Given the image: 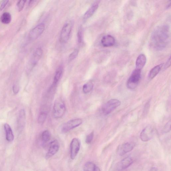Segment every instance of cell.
Wrapping results in <instances>:
<instances>
[{
    "label": "cell",
    "instance_id": "cell-30",
    "mask_svg": "<svg viewBox=\"0 0 171 171\" xmlns=\"http://www.w3.org/2000/svg\"><path fill=\"white\" fill-rule=\"evenodd\" d=\"M171 124V120H170L165 124L163 129L164 132L165 133H168L170 131Z\"/></svg>",
    "mask_w": 171,
    "mask_h": 171
},
{
    "label": "cell",
    "instance_id": "cell-34",
    "mask_svg": "<svg viewBox=\"0 0 171 171\" xmlns=\"http://www.w3.org/2000/svg\"><path fill=\"white\" fill-rule=\"evenodd\" d=\"M149 171H158V170L155 167H152Z\"/></svg>",
    "mask_w": 171,
    "mask_h": 171
},
{
    "label": "cell",
    "instance_id": "cell-19",
    "mask_svg": "<svg viewBox=\"0 0 171 171\" xmlns=\"http://www.w3.org/2000/svg\"><path fill=\"white\" fill-rule=\"evenodd\" d=\"M43 54V50L40 48H38L35 50L33 54V66H35V65L37 63V62L40 58L41 57Z\"/></svg>",
    "mask_w": 171,
    "mask_h": 171
},
{
    "label": "cell",
    "instance_id": "cell-2",
    "mask_svg": "<svg viewBox=\"0 0 171 171\" xmlns=\"http://www.w3.org/2000/svg\"><path fill=\"white\" fill-rule=\"evenodd\" d=\"M141 77V70L136 69L132 72L127 83V87L133 90L138 86Z\"/></svg>",
    "mask_w": 171,
    "mask_h": 171
},
{
    "label": "cell",
    "instance_id": "cell-20",
    "mask_svg": "<svg viewBox=\"0 0 171 171\" xmlns=\"http://www.w3.org/2000/svg\"><path fill=\"white\" fill-rule=\"evenodd\" d=\"M84 171H100V168L94 163L92 162L86 163L84 167Z\"/></svg>",
    "mask_w": 171,
    "mask_h": 171
},
{
    "label": "cell",
    "instance_id": "cell-29",
    "mask_svg": "<svg viewBox=\"0 0 171 171\" xmlns=\"http://www.w3.org/2000/svg\"><path fill=\"white\" fill-rule=\"evenodd\" d=\"M94 136V133L93 132L91 133L87 136L86 142L87 143L90 144L92 141Z\"/></svg>",
    "mask_w": 171,
    "mask_h": 171
},
{
    "label": "cell",
    "instance_id": "cell-33",
    "mask_svg": "<svg viewBox=\"0 0 171 171\" xmlns=\"http://www.w3.org/2000/svg\"><path fill=\"white\" fill-rule=\"evenodd\" d=\"M171 64V57H170L169 59H168V61H167V62L165 65L164 68L165 69H167L170 66Z\"/></svg>",
    "mask_w": 171,
    "mask_h": 171
},
{
    "label": "cell",
    "instance_id": "cell-1",
    "mask_svg": "<svg viewBox=\"0 0 171 171\" xmlns=\"http://www.w3.org/2000/svg\"><path fill=\"white\" fill-rule=\"evenodd\" d=\"M170 39L169 28L166 26H158L151 35V44L156 49L162 50L167 46Z\"/></svg>",
    "mask_w": 171,
    "mask_h": 171
},
{
    "label": "cell",
    "instance_id": "cell-22",
    "mask_svg": "<svg viewBox=\"0 0 171 171\" xmlns=\"http://www.w3.org/2000/svg\"><path fill=\"white\" fill-rule=\"evenodd\" d=\"M62 68L61 67H60L58 69L55 73L54 77L53 83V86H55L56 85L58 82L59 81L62 74Z\"/></svg>",
    "mask_w": 171,
    "mask_h": 171
},
{
    "label": "cell",
    "instance_id": "cell-32",
    "mask_svg": "<svg viewBox=\"0 0 171 171\" xmlns=\"http://www.w3.org/2000/svg\"><path fill=\"white\" fill-rule=\"evenodd\" d=\"M13 91L14 94H17L19 91V87L18 84H14L13 86Z\"/></svg>",
    "mask_w": 171,
    "mask_h": 171
},
{
    "label": "cell",
    "instance_id": "cell-6",
    "mask_svg": "<svg viewBox=\"0 0 171 171\" xmlns=\"http://www.w3.org/2000/svg\"><path fill=\"white\" fill-rule=\"evenodd\" d=\"M83 121L81 119L77 118L72 119L64 125L62 128V131L64 133H67L71 130L80 126Z\"/></svg>",
    "mask_w": 171,
    "mask_h": 171
},
{
    "label": "cell",
    "instance_id": "cell-12",
    "mask_svg": "<svg viewBox=\"0 0 171 171\" xmlns=\"http://www.w3.org/2000/svg\"><path fill=\"white\" fill-rule=\"evenodd\" d=\"M100 3V1H96L93 2L92 5L84 14L83 18L84 22H85L92 16L98 9Z\"/></svg>",
    "mask_w": 171,
    "mask_h": 171
},
{
    "label": "cell",
    "instance_id": "cell-13",
    "mask_svg": "<svg viewBox=\"0 0 171 171\" xmlns=\"http://www.w3.org/2000/svg\"><path fill=\"white\" fill-rule=\"evenodd\" d=\"M133 162L132 158L128 156L122 160L117 165V169L119 171L126 170L131 166Z\"/></svg>",
    "mask_w": 171,
    "mask_h": 171
},
{
    "label": "cell",
    "instance_id": "cell-25",
    "mask_svg": "<svg viewBox=\"0 0 171 171\" xmlns=\"http://www.w3.org/2000/svg\"><path fill=\"white\" fill-rule=\"evenodd\" d=\"M47 118V114L45 112H40L38 117V123L40 124L44 123Z\"/></svg>",
    "mask_w": 171,
    "mask_h": 171
},
{
    "label": "cell",
    "instance_id": "cell-28",
    "mask_svg": "<svg viewBox=\"0 0 171 171\" xmlns=\"http://www.w3.org/2000/svg\"><path fill=\"white\" fill-rule=\"evenodd\" d=\"M78 42L81 44L83 41V31L82 28H80L78 31L77 34Z\"/></svg>",
    "mask_w": 171,
    "mask_h": 171
},
{
    "label": "cell",
    "instance_id": "cell-15",
    "mask_svg": "<svg viewBox=\"0 0 171 171\" xmlns=\"http://www.w3.org/2000/svg\"><path fill=\"white\" fill-rule=\"evenodd\" d=\"M146 61V57L145 55L143 54L140 55L136 60V69L141 70L145 66Z\"/></svg>",
    "mask_w": 171,
    "mask_h": 171
},
{
    "label": "cell",
    "instance_id": "cell-21",
    "mask_svg": "<svg viewBox=\"0 0 171 171\" xmlns=\"http://www.w3.org/2000/svg\"><path fill=\"white\" fill-rule=\"evenodd\" d=\"M0 20L2 23L8 24L10 23L11 20V15L10 13L5 12L2 14Z\"/></svg>",
    "mask_w": 171,
    "mask_h": 171
},
{
    "label": "cell",
    "instance_id": "cell-23",
    "mask_svg": "<svg viewBox=\"0 0 171 171\" xmlns=\"http://www.w3.org/2000/svg\"><path fill=\"white\" fill-rule=\"evenodd\" d=\"M94 84L92 82H89L84 84L83 87V91L84 93L87 94L93 90Z\"/></svg>",
    "mask_w": 171,
    "mask_h": 171
},
{
    "label": "cell",
    "instance_id": "cell-18",
    "mask_svg": "<svg viewBox=\"0 0 171 171\" xmlns=\"http://www.w3.org/2000/svg\"><path fill=\"white\" fill-rule=\"evenodd\" d=\"M4 128L6 133V139L9 142L13 141L14 136L11 128L8 124H4Z\"/></svg>",
    "mask_w": 171,
    "mask_h": 171
},
{
    "label": "cell",
    "instance_id": "cell-10",
    "mask_svg": "<svg viewBox=\"0 0 171 171\" xmlns=\"http://www.w3.org/2000/svg\"><path fill=\"white\" fill-rule=\"evenodd\" d=\"M136 144L133 142H127L123 143L119 147L118 153L120 155H123L133 150Z\"/></svg>",
    "mask_w": 171,
    "mask_h": 171
},
{
    "label": "cell",
    "instance_id": "cell-24",
    "mask_svg": "<svg viewBox=\"0 0 171 171\" xmlns=\"http://www.w3.org/2000/svg\"><path fill=\"white\" fill-rule=\"evenodd\" d=\"M50 137L51 134L49 131H45L43 132L42 135V141L44 143L49 141L50 140Z\"/></svg>",
    "mask_w": 171,
    "mask_h": 171
},
{
    "label": "cell",
    "instance_id": "cell-16",
    "mask_svg": "<svg viewBox=\"0 0 171 171\" xmlns=\"http://www.w3.org/2000/svg\"><path fill=\"white\" fill-rule=\"evenodd\" d=\"M164 63L161 64L154 67L149 71L148 75V78L150 80L153 79L157 76L162 69Z\"/></svg>",
    "mask_w": 171,
    "mask_h": 171
},
{
    "label": "cell",
    "instance_id": "cell-5",
    "mask_svg": "<svg viewBox=\"0 0 171 171\" xmlns=\"http://www.w3.org/2000/svg\"><path fill=\"white\" fill-rule=\"evenodd\" d=\"M121 104V102L117 99H112L108 101L103 106L102 112L104 115L111 114Z\"/></svg>",
    "mask_w": 171,
    "mask_h": 171
},
{
    "label": "cell",
    "instance_id": "cell-8",
    "mask_svg": "<svg viewBox=\"0 0 171 171\" xmlns=\"http://www.w3.org/2000/svg\"><path fill=\"white\" fill-rule=\"evenodd\" d=\"M154 135V130L151 126L145 128L141 132L140 138L142 141L147 142L153 138Z\"/></svg>",
    "mask_w": 171,
    "mask_h": 171
},
{
    "label": "cell",
    "instance_id": "cell-4",
    "mask_svg": "<svg viewBox=\"0 0 171 171\" xmlns=\"http://www.w3.org/2000/svg\"><path fill=\"white\" fill-rule=\"evenodd\" d=\"M73 23L70 21L64 24L62 26L60 34V40L62 43H65L68 41L73 28Z\"/></svg>",
    "mask_w": 171,
    "mask_h": 171
},
{
    "label": "cell",
    "instance_id": "cell-9",
    "mask_svg": "<svg viewBox=\"0 0 171 171\" xmlns=\"http://www.w3.org/2000/svg\"><path fill=\"white\" fill-rule=\"evenodd\" d=\"M80 147V142L79 139L74 138L72 140L70 144V156L72 160L75 158L78 153Z\"/></svg>",
    "mask_w": 171,
    "mask_h": 171
},
{
    "label": "cell",
    "instance_id": "cell-31",
    "mask_svg": "<svg viewBox=\"0 0 171 171\" xmlns=\"http://www.w3.org/2000/svg\"><path fill=\"white\" fill-rule=\"evenodd\" d=\"M8 1H3L1 2V6H0V11H1L5 8L6 5L8 3Z\"/></svg>",
    "mask_w": 171,
    "mask_h": 171
},
{
    "label": "cell",
    "instance_id": "cell-26",
    "mask_svg": "<svg viewBox=\"0 0 171 171\" xmlns=\"http://www.w3.org/2000/svg\"><path fill=\"white\" fill-rule=\"evenodd\" d=\"M79 51L77 49L75 50L74 51L72 52L70 56L68 58V61L69 62H71L73 61L78 56V54Z\"/></svg>",
    "mask_w": 171,
    "mask_h": 171
},
{
    "label": "cell",
    "instance_id": "cell-11",
    "mask_svg": "<svg viewBox=\"0 0 171 171\" xmlns=\"http://www.w3.org/2000/svg\"><path fill=\"white\" fill-rule=\"evenodd\" d=\"M60 144L56 140L52 141L50 144L49 148L46 155V158H49L55 155L59 151Z\"/></svg>",
    "mask_w": 171,
    "mask_h": 171
},
{
    "label": "cell",
    "instance_id": "cell-17",
    "mask_svg": "<svg viewBox=\"0 0 171 171\" xmlns=\"http://www.w3.org/2000/svg\"><path fill=\"white\" fill-rule=\"evenodd\" d=\"M26 122V113L23 109H21L19 112L18 125L19 128L22 129L25 127Z\"/></svg>",
    "mask_w": 171,
    "mask_h": 171
},
{
    "label": "cell",
    "instance_id": "cell-27",
    "mask_svg": "<svg viewBox=\"0 0 171 171\" xmlns=\"http://www.w3.org/2000/svg\"><path fill=\"white\" fill-rule=\"evenodd\" d=\"M26 1H20L18 2L17 4V7L18 10L19 12L23 10Z\"/></svg>",
    "mask_w": 171,
    "mask_h": 171
},
{
    "label": "cell",
    "instance_id": "cell-14",
    "mask_svg": "<svg viewBox=\"0 0 171 171\" xmlns=\"http://www.w3.org/2000/svg\"><path fill=\"white\" fill-rule=\"evenodd\" d=\"M115 43L114 38L111 35H106L102 38L101 43L103 47H109L113 46Z\"/></svg>",
    "mask_w": 171,
    "mask_h": 171
},
{
    "label": "cell",
    "instance_id": "cell-3",
    "mask_svg": "<svg viewBox=\"0 0 171 171\" xmlns=\"http://www.w3.org/2000/svg\"><path fill=\"white\" fill-rule=\"evenodd\" d=\"M66 111L65 103L61 99H58L54 103L53 115L55 118L58 119L63 116Z\"/></svg>",
    "mask_w": 171,
    "mask_h": 171
},
{
    "label": "cell",
    "instance_id": "cell-35",
    "mask_svg": "<svg viewBox=\"0 0 171 171\" xmlns=\"http://www.w3.org/2000/svg\"><path fill=\"white\" fill-rule=\"evenodd\" d=\"M120 171H129L128 170H122Z\"/></svg>",
    "mask_w": 171,
    "mask_h": 171
},
{
    "label": "cell",
    "instance_id": "cell-7",
    "mask_svg": "<svg viewBox=\"0 0 171 171\" xmlns=\"http://www.w3.org/2000/svg\"><path fill=\"white\" fill-rule=\"evenodd\" d=\"M45 25L44 23L38 25L31 30L29 34V38L32 40H35L41 35L45 30Z\"/></svg>",
    "mask_w": 171,
    "mask_h": 171
}]
</instances>
